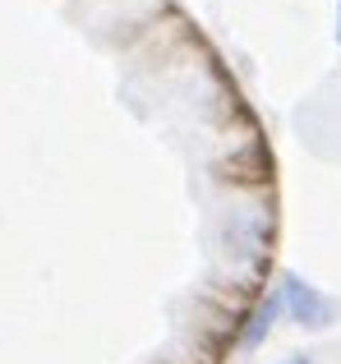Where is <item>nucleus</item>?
Instances as JSON below:
<instances>
[{
	"label": "nucleus",
	"mask_w": 341,
	"mask_h": 364,
	"mask_svg": "<svg viewBox=\"0 0 341 364\" xmlns=\"http://www.w3.org/2000/svg\"><path fill=\"white\" fill-rule=\"evenodd\" d=\"M281 314V295H272L268 304H259L254 309V318H249V332H244V346H259L263 337H268V328H272V318Z\"/></svg>",
	"instance_id": "f03ea898"
},
{
	"label": "nucleus",
	"mask_w": 341,
	"mask_h": 364,
	"mask_svg": "<svg viewBox=\"0 0 341 364\" xmlns=\"http://www.w3.org/2000/svg\"><path fill=\"white\" fill-rule=\"evenodd\" d=\"M277 364H314L309 355H286V360H277Z\"/></svg>",
	"instance_id": "7ed1b4c3"
},
{
	"label": "nucleus",
	"mask_w": 341,
	"mask_h": 364,
	"mask_svg": "<svg viewBox=\"0 0 341 364\" xmlns=\"http://www.w3.org/2000/svg\"><path fill=\"white\" fill-rule=\"evenodd\" d=\"M277 295H281V309H286L300 328H328V323L337 318V304L328 300L318 286H309L305 277H296V272L281 277V291Z\"/></svg>",
	"instance_id": "f257e3e1"
},
{
	"label": "nucleus",
	"mask_w": 341,
	"mask_h": 364,
	"mask_svg": "<svg viewBox=\"0 0 341 364\" xmlns=\"http://www.w3.org/2000/svg\"><path fill=\"white\" fill-rule=\"evenodd\" d=\"M337 42H341V5H337Z\"/></svg>",
	"instance_id": "20e7f679"
}]
</instances>
